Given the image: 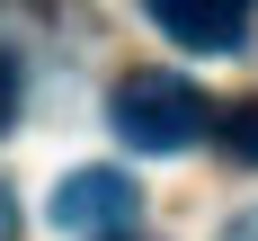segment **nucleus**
I'll return each instance as SVG.
<instances>
[{
	"mask_svg": "<svg viewBox=\"0 0 258 241\" xmlns=\"http://www.w3.org/2000/svg\"><path fill=\"white\" fill-rule=\"evenodd\" d=\"M107 125H116V143H134V152H187V143L214 134V99L196 80H178V72H134L125 89L107 99Z\"/></svg>",
	"mask_w": 258,
	"mask_h": 241,
	"instance_id": "nucleus-1",
	"label": "nucleus"
},
{
	"mask_svg": "<svg viewBox=\"0 0 258 241\" xmlns=\"http://www.w3.org/2000/svg\"><path fill=\"white\" fill-rule=\"evenodd\" d=\"M223 241H258V214H240V223H232V232H223Z\"/></svg>",
	"mask_w": 258,
	"mask_h": 241,
	"instance_id": "nucleus-7",
	"label": "nucleus"
},
{
	"mask_svg": "<svg viewBox=\"0 0 258 241\" xmlns=\"http://www.w3.org/2000/svg\"><path fill=\"white\" fill-rule=\"evenodd\" d=\"M152 9V27L169 36V45L187 54H232L240 36H249V9L258 0H143Z\"/></svg>",
	"mask_w": 258,
	"mask_h": 241,
	"instance_id": "nucleus-3",
	"label": "nucleus"
},
{
	"mask_svg": "<svg viewBox=\"0 0 258 241\" xmlns=\"http://www.w3.org/2000/svg\"><path fill=\"white\" fill-rule=\"evenodd\" d=\"M143 214V197H134L125 170H72V179L53 187V223L62 232H89V241H116Z\"/></svg>",
	"mask_w": 258,
	"mask_h": 241,
	"instance_id": "nucleus-2",
	"label": "nucleus"
},
{
	"mask_svg": "<svg viewBox=\"0 0 258 241\" xmlns=\"http://www.w3.org/2000/svg\"><path fill=\"white\" fill-rule=\"evenodd\" d=\"M214 125H223V152L258 170V107H232V116H214Z\"/></svg>",
	"mask_w": 258,
	"mask_h": 241,
	"instance_id": "nucleus-4",
	"label": "nucleus"
},
{
	"mask_svg": "<svg viewBox=\"0 0 258 241\" xmlns=\"http://www.w3.org/2000/svg\"><path fill=\"white\" fill-rule=\"evenodd\" d=\"M0 241H18V187L0 179Z\"/></svg>",
	"mask_w": 258,
	"mask_h": 241,
	"instance_id": "nucleus-6",
	"label": "nucleus"
},
{
	"mask_svg": "<svg viewBox=\"0 0 258 241\" xmlns=\"http://www.w3.org/2000/svg\"><path fill=\"white\" fill-rule=\"evenodd\" d=\"M116 241H134V232H116Z\"/></svg>",
	"mask_w": 258,
	"mask_h": 241,
	"instance_id": "nucleus-8",
	"label": "nucleus"
},
{
	"mask_svg": "<svg viewBox=\"0 0 258 241\" xmlns=\"http://www.w3.org/2000/svg\"><path fill=\"white\" fill-rule=\"evenodd\" d=\"M9 116H18V63L0 54V125H9Z\"/></svg>",
	"mask_w": 258,
	"mask_h": 241,
	"instance_id": "nucleus-5",
	"label": "nucleus"
}]
</instances>
